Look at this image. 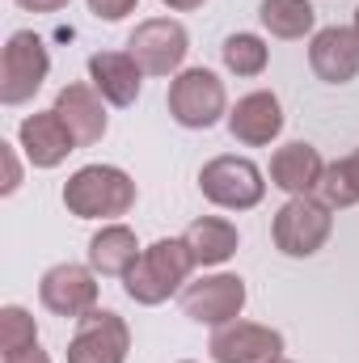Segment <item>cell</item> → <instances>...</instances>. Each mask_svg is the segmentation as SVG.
I'll return each mask as SVG.
<instances>
[{
    "mask_svg": "<svg viewBox=\"0 0 359 363\" xmlns=\"http://www.w3.org/2000/svg\"><path fill=\"white\" fill-rule=\"evenodd\" d=\"M17 148L26 152V161L34 169H55L68 161V152H77V135L68 131V123L55 110H38L26 114L17 127Z\"/></svg>",
    "mask_w": 359,
    "mask_h": 363,
    "instance_id": "obj_12",
    "label": "cell"
},
{
    "mask_svg": "<svg viewBox=\"0 0 359 363\" xmlns=\"http://www.w3.org/2000/svg\"><path fill=\"white\" fill-rule=\"evenodd\" d=\"M136 182L118 165H85L64 182V207L77 220H118L136 207Z\"/></svg>",
    "mask_w": 359,
    "mask_h": 363,
    "instance_id": "obj_1",
    "label": "cell"
},
{
    "mask_svg": "<svg viewBox=\"0 0 359 363\" xmlns=\"http://www.w3.org/2000/svg\"><path fill=\"white\" fill-rule=\"evenodd\" d=\"M17 9H26V13H60V9H68V0H17Z\"/></svg>",
    "mask_w": 359,
    "mask_h": 363,
    "instance_id": "obj_27",
    "label": "cell"
},
{
    "mask_svg": "<svg viewBox=\"0 0 359 363\" xmlns=\"http://www.w3.org/2000/svg\"><path fill=\"white\" fill-rule=\"evenodd\" d=\"M258 17L275 38H304L317 26V9L309 0H263Z\"/></svg>",
    "mask_w": 359,
    "mask_h": 363,
    "instance_id": "obj_20",
    "label": "cell"
},
{
    "mask_svg": "<svg viewBox=\"0 0 359 363\" xmlns=\"http://www.w3.org/2000/svg\"><path fill=\"white\" fill-rule=\"evenodd\" d=\"M136 4H140V0H89V13L97 21H110V26H114V21H123L127 13H136Z\"/></svg>",
    "mask_w": 359,
    "mask_h": 363,
    "instance_id": "obj_24",
    "label": "cell"
},
{
    "mask_svg": "<svg viewBox=\"0 0 359 363\" xmlns=\"http://www.w3.org/2000/svg\"><path fill=\"white\" fill-rule=\"evenodd\" d=\"M207 351H211L216 363H279L283 359V334L270 330V325L237 317V321L211 330Z\"/></svg>",
    "mask_w": 359,
    "mask_h": 363,
    "instance_id": "obj_11",
    "label": "cell"
},
{
    "mask_svg": "<svg viewBox=\"0 0 359 363\" xmlns=\"http://www.w3.org/2000/svg\"><path fill=\"white\" fill-rule=\"evenodd\" d=\"M317 199H321L326 207H334V211H338V207H355L359 203V148L326 165L321 186H317Z\"/></svg>",
    "mask_w": 359,
    "mask_h": 363,
    "instance_id": "obj_21",
    "label": "cell"
},
{
    "mask_svg": "<svg viewBox=\"0 0 359 363\" xmlns=\"http://www.w3.org/2000/svg\"><path fill=\"white\" fill-rule=\"evenodd\" d=\"M140 254H144V250H140L136 233H131L127 224H114V220L101 224L89 241V267L97 274H110V279H123V274L136 267Z\"/></svg>",
    "mask_w": 359,
    "mask_h": 363,
    "instance_id": "obj_19",
    "label": "cell"
},
{
    "mask_svg": "<svg viewBox=\"0 0 359 363\" xmlns=\"http://www.w3.org/2000/svg\"><path fill=\"white\" fill-rule=\"evenodd\" d=\"M165 9H174V13H194V9H203L207 0H161Z\"/></svg>",
    "mask_w": 359,
    "mask_h": 363,
    "instance_id": "obj_28",
    "label": "cell"
},
{
    "mask_svg": "<svg viewBox=\"0 0 359 363\" xmlns=\"http://www.w3.org/2000/svg\"><path fill=\"white\" fill-rule=\"evenodd\" d=\"M228 131L233 140L250 144V148H267L270 140H279L283 131V106L270 89H254L237 97V106L228 110Z\"/></svg>",
    "mask_w": 359,
    "mask_h": 363,
    "instance_id": "obj_15",
    "label": "cell"
},
{
    "mask_svg": "<svg viewBox=\"0 0 359 363\" xmlns=\"http://www.w3.org/2000/svg\"><path fill=\"white\" fill-rule=\"evenodd\" d=\"M190 271H194V258H190L186 241H182V237H165V241H153V245L136 258V267L123 274V291H127L136 304L157 308V304H165L174 291L186 287Z\"/></svg>",
    "mask_w": 359,
    "mask_h": 363,
    "instance_id": "obj_2",
    "label": "cell"
},
{
    "mask_svg": "<svg viewBox=\"0 0 359 363\" xmlns=\"http://www.w3.org/2000/svg\"><path fill=\"white\" fill-rule=\"evenodd\" d=\"M89 85L110 106H136L140 101V85H144V68L127 55V51H97L89 55Z\"/></svg>",
    "mask_w": 359,
    "mask_h": 363,
    "instance_id": "obj_17",
    "label": "cell"
},
{
    "mask_svg": "<svg viewBox=\"0 0 359 363\" xmlns=\"http://www.w3.org/2000/svg\"><path fill=\"white\" fill-rule=\"evenodd\" d=\"M182 363H190V359H182Z\"/></svg>",
    "mask_w": 359,
    "mask_h": 363,
    "instance_id": "obj_31",
    "label": "cell"
},
{
    "mask_svg": "<svg viewBox=\"0 0 359 363\" xmlns=\"http://www.w3.org/2000/svg\"><path fill=\"white\" fill-rule=\"evenodd\" d=\"M309 68L326 85H351L359 77V34L351 26H326L309 43Z\"/></svg>",
    "mask_w": 359,
    "mask_h": 363,
    "instance_id": "obj_13",
    "label": "cell"
},
{
    "mask_svg": "<svg viewBox=\"0 0 359 363\" xmlns=\"http://www.w3.org/2000/svg\"><path fill=\"white\" fill-rule=\"evenodd\" d=\"M64 123H68V131L77 135V148H93V144H101V135H106V97L85 85V81H72V85H64V89L55 93V106H51Z\"/></svg>",
    "mask_w": 359,
    "mask_h": 363,
    "instance_id": "obj_14",
    "label": "cell"
},
{
    "mask_svg": "<svg viewBox=\"0 0 359 363\" xmlns=\"http://www.w3.org/2000/svg\"><path fill=\"white\" fill-rule=\"evenodd\" d=\"M4 363H51V355L34 342V347H26V351H17V355H4Z\"/></svg>",
    "mask_w": 359,
    "mask_h": 363,
    "instance_id": "obj_26",
    "label": "cell"
},
{
    "mask_svg": "<svg viewBox=\"0 0 359 363\" xmlns=\"http://www.w3.org/2000/svg\"><path fill=\"white\" fill-rule=\"evenodd\" d=\"M250 291H245V279L241 274H203L194 283L182 287V313L199 325H228L241 317Z\"/></svg>",
    "mask_w": 359,
    "mask_h": 363,
    "instance_id": "obj_8",
    "label": "cell"
},
{
    "mask_svg": "<svg viewBox=\"0 0 359 363\" xmlns=\"http://www.w3.org/2000/svg\"><path fill=\"white\" fill-rule=\"evenodd\" d=\"M199 190L207 203H216L224 211H250L263 203L267 178L250 157H211L199 169Z\"/></svg>",
    "mask_w": 359,
    "mask_h": 363,
    "instance_id": "obj_6",
    "label": "cell"
},
{
    "mask_svg": "<svg viewBox=\"0 0 359 363\" xmlns=\"http://www.w3.org/2000/svg\"><path fill=\"white\" fill-rule=\"evenodd\" d=\"M186 51H190V34L174 17H148L127 38V55L144 68V77H178Z\"/></svg>",
    "mask_w": 359,
    "mask_h": 363,
    "instance_id": "obj_7",
    "label": "cell"
},
{
    "mask_svg": "<svg viewBox=\"0 0 359 363\" xmlns=\"http://www.w3.org/2000/svg\"><path fill=\"white\" fill-rule=\"evenodd\" d=\"M34 342H38L34 317H30L21 304H4V308H0V351H4V355H17V351H26V347H34Z\"/></svg>",
    "mask_w": 359,
    "mask_h": 363,
    "instance_id": "obj_23",
    "label": "cell"
},
{
    "mask_svg": "<svg viewBox=\"0 0 359 363\" xmlns=\"http://www.w3.org/2000/svg\"><path fill=\"white\" fill-rule=\"evenodd\" d=\"M165 106H170V118L186 131H207L220 118H228V93L211 68H182L170 81Z\"/></svg>",
    "mask_w": 359,
    "mask_h": 363,
    "instance_id": "obj_3",
    "label": "cell"
},
{
    "mask_svg": "<svg viewBox=\"0 0 359 363\" xmlns=\"http://www.w3.org/2000/svg\"><path fill=\"white\" fill-rule=\"evenodd\" d=\"M0 161H4V182L0 194H13L21 186V161H17V144H0Z\"/></svg>",
    "mask_w": 359,
    "mask_h": 363,
    "instance_id": "obj_25",
    "label": "cell"
},
{
    "mask_svg": "<svg viewBox=\"0 0 359 363\" xmlns=\"http://www.w3.org/2000/svg\"><path fill=\"white\" fill-rule=\"evenodd\" d=\"M330 233H334V207H326L317 194L287 199L275 211V224H270L275 250L287 254V258H313L330 241Z\"/></svg>",
    "mask_w": 359,
    "mask_h": 363,
    "instance_id": "obj_4",
    "label": "cell"
},
{
    "mask_svg": "<svg viewBox=\"0 0 359 363\" xmlns=\"http://www.w3.org/2000/svg\"><path fill=\"white\" fill-rule=\"evenodd\" d=\"M279 363H292V359H279Z\"/></svg>",
    "mask_w": 359,
    "mask_h": 363,
    "instance_id": "obj_30",
    "label": "cell"
},
{
    "mask_svg": "<svg viewBox=\"0 0 359 363\" xmlns=\"http://www.w3.org/2000/svg\"><path fill=\"white\" fill-rule=\"evenodd\" d=\"M131 330L118 313L93 308L89 317L77 321V334L68 342V363H127Z\"/></svg>",
    "mask_w": 359,
    "mask_h": 363,
    "instance_id": "obj_10",
    "label": "cell"
},
{
    "mask_svg": "<svg viewBox=\"0 0 359 363\" xmlns=\"http://www.w3.org/2000/svg\"><path fill=\"white\" fill-rule=\"evenodd\" d=\"M220 55H224V68L233 77H263L267 60H270V47L258 34H228L224 47H220Z\"/></svg>",
    "mask_w": 359,
    "mask_h": 363,
    "instance_id": "obj_22",
    "label": "cell"
},
{
    "mask_svg": "<svg viewBox=\"0 0 359 363\" xmlns=\"http://www.w3.org/2000/svg\"><path fill=\"white\" fill-rule=\"evenodd\" d=\"M321 174H326V161H321V152H317L313 144H304V140H292V144L275 148V157H270V186H279L287 199L317 194Z\"/></svg>",
    "mask_w": 359,
    "mask_h": 363,
    "instance_id": "obj_16",
    "label": "cell"
},
{
    "mask_svg": "<svg viewBox=\"0 0 359 363\" xmlns=\"http://www.w3.org/2000/svg\"><path fill=\"white\" fill-rule=\"evenodd\" d=\"M51 72V51L34 30H13L4 51H0V101L21 106L43 89Z\"/></svg>",
    "mask_w": 359,
    "mask_h": 363,
    "instance_id": "obj_5",
    "label": "cell"
},
{
    "mask_svg": "<svg viewBox=\"0 0 359 363\" xmlns=\"http://www.w3.org/2000/svg\"><path fill=\"white\" fill-rule=\"evenodd\" d=\"M182 241H186L194 267H224L237 254L241 233H237V224H228L220 216H199V220H190V228L182 233Z\"/></svg>",
    "mask_w": 359,
    "mask_h": 363,
    "instance_id": "obj_18",
    "label": "cell"
},
{
    "mask_svg": "<svg viewBox=\"0 0 359 363\" xmlns=\"http://www.w3.org/2000/svg\"><path fill=\"white\" fill-rule=\"evenodd\" d=\"M38 300L47 313H55L64 321H81L97 308V271L77 267V262H60L38 279Z\"/></svg>",
    "mask_w": 359,
    "mask_h": 363,
    "instance_id": "obj_9",
    "label": "cell"
},
{
    "mask_svg": "<svg viewBox=\"0 0 359 363\" xmlns=\"http://www.w3.org/2000/svg\"><path fill=\"white\" fill-rule=\"evenodd\" d=\"M351 30H355V34H359V9H355V26H351Z\"/></svg>",
    "mask_w": 359,
    "mask_h": 363,
    "instance_id": "obj_29",
    "label": "cell"
}]
</instances>
